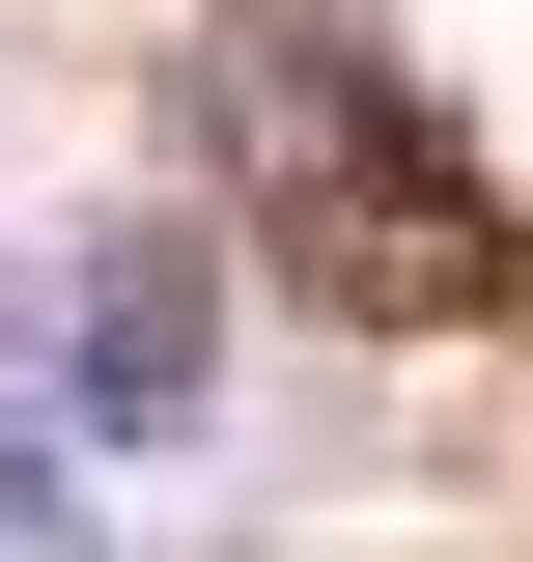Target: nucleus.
<instances>
[{
	"label": "nucleus",
	"instance_id": "nucleus-1",
	"mask_svg": "<svg viewBox=\"0 0 533 562\" xmlns=\"http://www.w3.org/2000/svg\"><path fill=\"white\" fill-rule=\"evenodd\" d=\"M57 422H113V450H169V422H225V254L197 225H113L57 310Z\"/></svg>",
	"mask_w": 533,
	"mask_h": 562
}]
</instances>
